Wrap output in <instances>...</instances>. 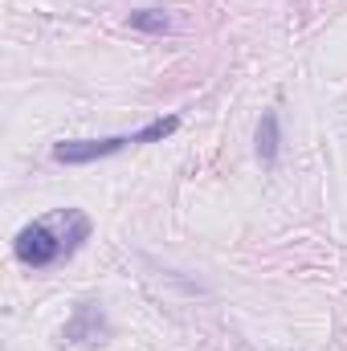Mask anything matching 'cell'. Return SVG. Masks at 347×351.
Instances as JSON below:
<instances>
[{
	"mask_svg": "<svg viewBox=\"0 0 347 351\" xmlns=\"http://www.w3.org/2000/svg\"><path fill=\"white\" fill-rule=\"evenodd\" d=\"M176 127H180V119H176V114H164V119H156V123H147V127L131 131V135H106V139H62V143H53V160H58V164H70V168H74V164H94V160L119 156V152L139 147V143H160V139L176 135Z\"/></svg>",
	"mask_w": 347,
	"mask_h": 351,
	"instance_id": "2",
	"label": "cell"
},
{
	"mask_svg": "<svg viewBox=\"0 0 347 351\" xmlns=\"http://www.w3.org/2000/svg\"><path fill=\"white\" fill-rule=\"evenodd\" d=\"M278 147H282V127H278V110H265L258 123V160L270 168L278 160Z\"/></svg>",
	"mask_w": 347,
	"mask_h": 351,
	"instance_id": "4",
	"label": "cell"
},
{
	"mask_svg": "<svg viewBox=\"0 0 347 351\" xmlns=\"http://www.w3.org/2000/svg\"><path fill=\"white\" fill-rule=\"evenodd\" d=\"M86 237H90L86 213L82 208H58V213H49L41 221H29L12 241V254L29 269H49L62 258H74Z\"/></svg>",
	"mask_w": 347,
	"mask_h": 351,
	"instance_id": "1",
	"label": "cell"
},
{
	"mask_svg": "<svg viewBox=\"0 0 347 351\" xmlns=\"http://www.w3.org/2000/svg\"><path fill=\"white\" fill-rule=\"evenodd\" d=\"M70 343H102V335H106V323H102V311L94 306V302H82L78 306V315L66 323V331H62Z\"/></svg>",
	"mask_w": 347,
	"mask_h": 351,
	"instance_id": "3",
	"label": "cell"
},
{
	"mask_svg": "<svg viewBox=\"0 0 347 351\" xmlns=\"http://www.w3.org/2000/svg\"><path fill=\"white\" fill-rule=\"evenodd\" d=\"M127 25L139 29V33H152V37H164L172 29V16L164 8H131L127 12Z\"/></svg>",
	"mask_w": 347,
	"mask_h": 351,
	"instance_id": "5",
	"label": "cell"
}]
</instances>
